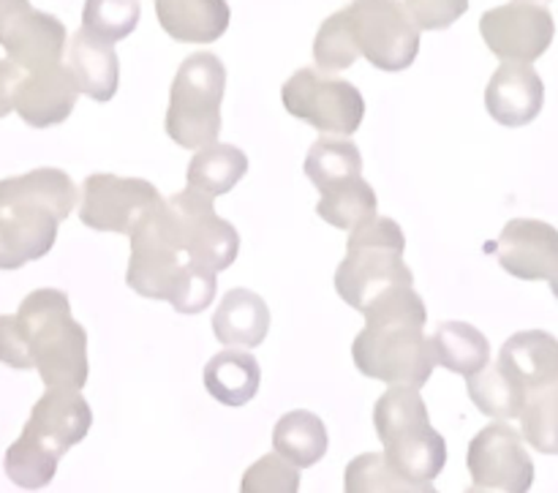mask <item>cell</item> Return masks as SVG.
Segmentation results:
<instances>
[{
    "instance_id": "8fae6325",
    "label": "cell",
    "mask_w": 558,
    "mask_h": 493,
    "mask_svg": "<svg viewBox=\"0 0 558 493\" xmlns=\"http://www.w3.org/2000/svg\"><path fill=\"white\" fill-rule=\"evenodd\" d=\"M161 202V191L147 180L96 172L82 183L80 221L96 232L131 235Z\"/></svg>"
},
{
    "instance_id": "9a60e30c",
    "label": "cell",
    "mask_w": 558,
    "mask_h": 493,
    "mask_svg": "<svg viewBox=\"0 0 558 493\" xmlns=\"http://www.w3.org/2000/svg\"><path fill=\"white\" fill-rule=\"evenodd\" d=\"M499 265L523 281H550L558 270V229L539 218H512L496 240Z\"/></svg>"
},
{
    "instance_id": "6da1fadb",
    "label": "cell",
    "mask_w": 558,
    "mask_h": 493,
    "mask_svg": "<svg viewBox=\"0 0 558 493\" xmlns=\"http://www.w3.org/2000/svg\"><path fill=\"white\" fill-rule=\"evenodd\" d=\"M365 327L352 344L354 365L363 376L385 385L425 387L434 374V352L425 336L428 309L414 287L379 294L363 311Z\"/></svg>"
},
{
    "instance_id": "7bdbcfd3",
    "label": "cell",
    "mask_w": 558,
    "mask_h": 493,
    "mask_svg": "<svg viewBox=\"0 0 558 493\" xmlns=\"http://www.w3.org/2000/svg\"><path fill=\"white\" fill-rule=\"evenodd\" d=\"M537 3H545V0H537Z\"/></svg>"
},
{
    "instance_id": "1f68e13d",
    "label": "cell",
    "mask_w": 558,
    "mask_h": 493,
    "mask_svg": "<svg viewBox=\"0 0 558 493\" xmlns=\"http://www.w3.org/2000/svg\"><path fill=\"white\" fill-rule=\"evenodd\" d=\"M5 474L14 485L25 491H38L47 489L52 483L54 472H58V458L47 456L44 450H38L33 442H27L25 436L14 442V445L5 450Z\"/></svg>"
},
{
    "instance_id": "484cf974",
    "label": "cell",
    "mask_w": 558,
    "mask_h": 493,
    "mask_svg": "<svg viewBox=\"0 0 558 493\" xmlns=\"http://www.w3.org/2000/svg\"><path fill=\"white\" fill-rule=\"evenodd\" d=\"M248 172V156L240 147L227 142H213L199 147L185 169L189 189L202 191L207 196H221L232 191Z\"/></svg>"
},
{
    "instance_id": "d590c367",
    "label": "cell",
    "mask_w": 558,
    "mask_h": 493,
    "mask_svg": "<svg viewBox=\"0 0 558 493\" xmlns=\"http://www.w3.org/2000/svg\"><path fill=\"white\" fill-rule=\"evenodd\" d=\"M403 9L423 31H445L469 11V0H403Z\"/></svg>"
},
{
    "instance_id": "ffe728a7",
    "label": "cell",
    "mask_w": 558,
    "mask_h": 493,
    "mask_svg": "<svg viewBox=\"0 0 558 493\" xmlns=\"http://www.w3.org/2000/svg\"><path fill=\"white\" fill-rule=\"evenodd\" d=\"M270 330V309L251 289H229L213 314V336L229 349L259 347Z\"/></svg>"
},
{
    "instance_id": "cb8c5ba5",
    "label": "cell",
    "mask_w": 558,
    "mask_h": 493,
    "mask_svg": "<svg viewBox=\"0 0 558 493\" xmlns=\"http://www.w3.org/2000/svg\"><path fill=\"white\" fill-rule=\"evenodd\" d=\"M430 338L434 363L461 376H474L490 363V344L469 322H441Z\"/></svg>"
},
{
    "instance_id": "83f0119b",
    "label": "cell",
    "mask_w": 558,
    "mask_h": 493,
    "mask_svg": "<svg viewBox=\"0 0 558 493\" xmlns=\"http://www.w3.org/2000/svg\"><path fill=\"white\" fill-rule=\"evenodd\" d=\"M305 175L316 191H325L330 185L363 178V156L347 136H325L311 145L305 156Z\"/></svg>"
},
{
    "instance_id": "7c38bea8",
    "label": "cell",
    "mask_w": 558,
    "mask_h": 493,
    "mask_svg": "<svg viewBox=\"0 0 558 493\" xmlns=\"http://www.w3.org/2000/svg\"><path fill=\"white\" fill-rule=\"evenodd\" d=\"M480 33L501 63L532 65L554 44L556 20L537 0H510L480 16Z\"/></svg>"
},
{
    "instance_id": "2e32d148",
    "label": "cell",
    "mask_w": 558,
    "mask_h": 493,
    "mask_svg": "<svg viewBox=\"0 0 558 493\" xmlns=\"http://www.w3.org/2000/svg\"><path fill=\"white\" fill-rule=\"evenodd\" d=\"M76 98H80V87H76L69 65L54 63L47 69L27 71L22 76L14 96V112L33 129H49V125L69 120L76 107Z\"/></svg>"
},
{
    "instance_id": "b9f144b4",
    "label": "cell",
    "mask_w": 558,
    "mask_h": 493,
    "mask_svg": "<svg viewBox=\"0 0 558 493\" xmlns=\"http://www.w3.org/2000/svg\"><path fill=\"white\" fill-rule=\"evenodd\" d=\"M466 493H499V491H485V489H469Z\"/></svg>"
},
{
    "instance_id": "9c48e42d",
    "label": "cell",
    "mask_w": 558,
    "mask_h": 493,
    "mask_svg": "<svg viewBox=\"0 0 558 493\" xmlns=\"http://www.w3.org/2000/svg\"><path fill=\"white\" fill-rule=\"evenodd\" d=\"M281 101L292 118L327 136H352L363 125L365 98L352 82L319 69H298L281 87Z\"/></svg>"
},
{
    "instance_id": "74e56055",
    "label": "cell",
    "mask_w": 558,
    "mask_h": 493,
    "mask_svg": "<svg viewBox=\"0 0 558 493\" xmlns=\"http://www.w3.org/2000/svg\"><path fill=\"white\" fill-rule=\"evenodd\" d=\"M25 71L14 63V60L3 58L0 60V118H5L9 112H14V96L16 87H20Z\"/></svg>"
},
{
    "instance_id": "ab89813d",
    "label": "cell",
    "mask_w": 558,
    "mask_h": 493,
    "mask_svg": "<svg viewBox=\"0 0 558 493\" xmlns=\"http://www.w3.org/2000/svg\"><path fill=\"white\" fill-rule=\"evenodd\" d=\"M401 493H439V491H436L430 483H412V485H407Z\"/></svg>"
},
{
    "instance_id": "4316f807",
    "label": "cell",
    "mask_w": 558,
    "mask_h": 493,
    "mask_svg": "<svg viewBox=\"0 0 558 493\" xmlns=\"http://www.w3.org/2000/svg\"><path fill=\"white\" fill-rule=\"evenodd\" d=\"M376 207H379V200H376V191L371 189L368 180L354 178L319 191L316 216L330 227L352 232L354 227L376 216Z\"/></svg>"
},
{
    "instance_id": "3957f363",
    "label": "cell",
    "mask_w": 558,
    "mask_h": 493,
    "mask_svg": "<svg viewBox=\"0 0 558 493\" xmlns=\"http://www.w3.org/2000/svg\"><path fill=\"white\" fill-rule=\"evenodd\" d=\"M161 205L129 235L131 256L125 284L142 298L167 300L178 314H202L216 298L218 273L185 256L163 221Z\"/></svg>"
},
{
    "instance_id": "f1b7e54d",
    "label": "cell",
    "mask_w": 558,
    "mask_h": 493,
    "mask_svg": "<svg viewBox=\"0 0 558 493\" xmlns=\"http://www.w3.org/2000/svg\"><path fill=\"white\" fill-rule=\"evenodd\" d=\"M518 420L523 442L545 456H558V376L526 393Z\"/></svg>"
},
{
    "instance_id": "603a6c76",
    "label": "cell",
    "mask_w": 558,
    "mask_h": 493,
    "mask_svg": "<svg viewBox=\"0 0 558 493\" xmlns=\"http://www.w3.org/2000/svg\"><path fill=\"white\" fill-rule=\"evenodd\" d=\"M262 369L245 349H223L205 365V387L223 407H245L259 393Z\"/></svg>"
},
{
    "instance_id": "5b68a950",
    "label": "cell",
    "mask_w": 558,
    "mask_h": 493,
    "mask_svg": "<svg viewBox=\"0 0 558 493\" xmlns=\"http://www.w3.org/2000/svg\"><path fill=\"white\" fill-rule=\"evenodd\" d=\"M374 425L392 469L407 483H430L447 464V442L430 425L428 407L417 387L390 385L374 409Z\"/></svg>"
},
{
    "instance_id": "8d00e7d4",
    "label": "cell",
    "mask_w": 558,
    "mask_h": 493,
    "mask_svg": "<svg viewBox=\"0 0 558 493\" xmlns=\"http://www.w3.org/2000/svg\"><path fill=\"white\" fill-rule=\"evenodd\" d=\"M0 363L16 371H31V347H27L25 330H22L16 314L0 316Z\"/></svg>"
},
{
    "instance_id": "e575fe53",
    "label": "cell",
    "mask_w": 558,
    "mask_h": 493,
    "mask_svg": "<svg viewBox=\"0 0 558 493\" xmlns=\"http://www.w3.org/2000/svg\"><path fill=\"white\" fill-rule=\"evenodd\" d=\"M240 493H300V469L272 450L245 469Z\"/></svg>"
},
{
    "instance_id": "277c9868",
    "label": "cell",
    "mask_w": 558,
    "mask_h": 493,
    "mask_svg": "<svg viewBox=\"0 0 558 493\" xmlns=\"http://www.w3.org/2000/svg\"><path fill=\"white\" fill-rule=\"evenodd\" d=\"M33 369L44 387L82 390L87 382V333L71 316V303L60 289H36L16 311Z\"/></svg>"
},
{
    "instance_id": "44dd1931",
    "label": "cell",
    "mask_w": 558,
    "mask_h": 493,
    "mask_svg": "<svg viewBox=\"0 0 558 493\" xmlns=\"http://www.w3.org/2000/svg\"><path fill=\"white\" fill-rule=\"evenodd\" d=\"M499 365L529 393L558 376V338L545 330L515 333L501 347Z\"/></svg>"
},
{
    "instance_id": "60d3db41",
    "label": "cell",
    "mask_w": 558,
    "mask_h": 493,
    "mask_svg": "<svg viewBox=\"0 0 558 493\" xmlns=\"http://www.w3.org/2000/svg\"><path fill=\"white\" fill-rule=\"evenodd\" d=\"M550 289H554V294H556V300H558V270L554 273V276H550Z\"/></svg>"
},
{
    "instance_id": "7402d4cb",
    "label": "cell",
    "mask_w": 558,
    "mask_h": 493,
    "mask_svg": "<svg viewBox=\"0 0 558 493\" xmlns=\"http://www.w3.org/2000/svg\"><path fill=\"white\" fill-rule=\"evenodd\" d=\"M65 65H69L80 93L90 96L93 101H109L118 93L120 60L109 44L93 41L80 31L71 38Z\"/></svg>"
},
{
    "instance_id": "d6986e66",
    "label": "cell",
    "mask_w": 558,
    "mask_h": 493,
    "mask_svg": "<svg viewBox=\"0 0 558 493\" xmlns=\"http://www.w3.org/2000/svg\"><path fill=\"white\" fill-rule=\"evenodd\" d=\"M156 16L169 38L180 44H213L229 31L227 0H156Z\"/></svg>"
},
{
    "instance_id": "4dcf8cb0",
    "label": "cell",
    "mask_w": 558,
    "mask_h": 493,
    "mask_svg": "<svg viewBox=\"0 0 558 493\" xmlns=\"http://www.w3.org/2000/svg\"><path fill=\"white\" fill-rule=\"evenodd\" d=\"M140 14V0H87L82 9V33L114 47L134 33Z\"/></svg>"
},
{
    "instance_id": "52a82bcc",
    "label": "cell",
    "mask_w": 558,
    "mask_h": 493,
    "mask_svg": "<svg viewBox=\"0 0 558 493\" xmlns=\"http://www.w3.org/2000/svg\"><path fill=\"white\" fill-rule=\"evenodd\" d=\"M227 91V65L213 52H194L180 63L169 91L163 129L185 151L213 145L221 134V101Z\"/></svg>"
},
{
    "instance_id": "ba28073f",
    "label": "cell",
    "mask_w": 558,
    "mask_h": 493,
    "mask_svg": "<svg viewBox=\"0 0 558 493\" xmlns=\"http://www.w3.org/2000/svg\"><path fill=\"white\" fill-rule=\"evenodd\" d=\"M341 14L354 49L374 69L396 74L414 63L420 52V27L401 0H354Z\"/></svg>"
},
{
    "instance_id": "5bb4252c",
    "label": "cell",
    "mask_w": 558,
    "mask_h": 493,
    "mask_svg": "<svg viewBox=\"0 0 558 493\" xmlns=\"http://www.w3.org/2000/svg\"><path fill=\"white\" fill-rule=\"evenodd\" d=\"M93 425V412L80 390L47 387L33 407L20 436L52 458H63L74 445H80Z\"/></svg>"
},
{
    "instance_id": "f546056e",
    "label": "cell",
    "mask_w": 558,
    "mask_h": 493,
    "mask_svg": "<svg viewBox=\"0 0 558 493\" xmlns=\"http://www.w3.org/2000/svg\"><path fill=\"white\" fill-rule=\"evenodd\" d=\"M466 387L474 407H477L483 414H488V418L515 420L518 414H521L526 390H523L521 382L512 380L499 363L485 365L483 371L469 376Z\"/></svg>"
},
{
    "instance_id": "f35d334b",
    "label": "cell",
    "mask_w": 558,
    "mask_h": 493,
    "mask_svg": "<svg viewBox=\"0 0 558 493\" xmlns=\"http://www.w3.org/2000/svg\"><path fill=\"white\" fill-rule=\"evenodd\" d=\"M27 9H33L31 0H0V38Z\"/></svg>"
},
{
    "instance_id": "d6a6232c",
    "label": "cell",
    "mask_w": 558,
    "mask_h": 493,
    "mask_svg": "<svg viewBox=\"0 0 558 493\" xmlns=\"http://www.w3.org/2000/svg\"><path fill=\"white\" fill-rule=\"evenodd\" d=\"M357 49H354L352 36H349V27L343 22L341 11L327 16L319 25L314 38V60L316 69L327 71V74H338V71L352 69L354 60H357Z\"/></svg>"
},
{
    "instance_id": "7a4b0ae2",
    "label": "cell",
    "mask_w": 558,
    "mask_h": 493,
    "mask_svg": "<svg viewBox=\"0 0 558 493\" xmlns=\"http://www.w3.org/2000/svg\"><path fill=\"white\" fill-rule=\"evenodd\" d=\"M76 202L80 191L63 169L38 167L0 180V270L47 256Z\"/></svg>"
},
{
    "instance_id": "4fadbf2b",
    "label": "cell",
    "mask_w": 558,
    "mask_h": 493,
    "mask_svg": "<svg viewBox=\"0 0 558 493\" xmlns=\"http://www.w3.org/2000/svg\"><path fill=\"white\" fill-rule=\"evenodd\" d=\"M474 489L499 493H529L534 485V461L523 436L510 423H490L469 442L466 456Z\"/></svg>"
},
{
    "instance_id": "ac0fdd59",
    "label": "cell",
    "mask_w": 558,
    "mask_h": 493,
    "mask_svg": "<svg viewBox=\"0 0 558 493\" xmlns=\"http://www.w3.org/2000/svg\"><path fill=\"white\" fill-rule=\"evenodd\" d=\"M0 47L9 52L22 71H38L63 63L65 25L47 11L27 9L0 38Z\"/></svg>"
},
{
    "instance_id": "d4e9b609",
    "label": "cell",
    "mask_w": 558,
    "mask_h": 493,
    "mask_svg": "<svg viewBox=\"0 0 558 493\" xmlns=\"http://www.w3.org/2000/svg\"><path fill=\"white\" fill-rule=\"evenodd\" d=\"M327 445H330V440H327L325 423H322L319 414L308 412V409L287 412L272 429V450L298 469L319 464L325 458Z\"/></svg>"
},
{
    "instance_id": "e0dca14e",
    "label": "cell",
    "mask_w": 558,
    "mask_h": 493,
    "mask_svg": "<svg viewBox=\"0 0 558 493\" xmlns=\"http://www.w3.org/2000/svg\"><path fill=\"white\" fill-rule=\"evenodd\" d=\"M545 104V82L526 63H501L485 87L488 115L501 125H529Z\"/></svg>"
},
{
    "instance_id": "836d02e7",
    "label": "cell",
    "mask_w": 558,
    "mask_h": 493,
    "mask_svg": "<svg viewBox=\"0 0 558 493\" xmlns=\"http://www.w3.org/2000/svg\"><path fill=\"white\" fill-rule=\"evenodd\" d=\"M407 485L412 483H407L381 453L352 458L343 474V493H401Z\"/></svg>"
},
{
    "instance_id": "30bf717a",
    "label": "cell",
    "mask_w": 558,
    "mask_h": 493,
    "mask_svg": "<svg viewBox=\"0 0 558 493\" xmlns=\"http://www.w3.org/2000/svg\"><path fill=\"white\" fill-rule=\"evenodd\" d=\"M163 221L191 262L221 273L238 260L240 235L216 213L213 196L196 189H185L169 196L161 205Z\"/></svg>"
},
{
    "instance_id": "8992f818",
    "label": "cell",
    "mask_w": 558,
    "mask_h": 493,
    "mask_svg": "<svg viewBox=\"0 0 558 493\" xmlns=\"http://www.w3.org/2000/svg\"><path fill=\"white\" fill-rule=\"evenodd\" d=\"M403 251L407 238L392 218L374 216L354 227L347 240V256L336 270V292L343 303L365 311L390 289L414 287V273Z\"/></svg>"
}]
</instances>
